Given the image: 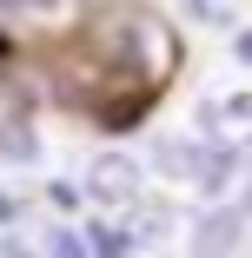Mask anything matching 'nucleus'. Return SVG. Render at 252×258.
<instances>
[{"label": "nucleus", "instance_id": "f257e3e1", "mask_svg": "<svg viewBox=\"0 0 252 258\" xmlns=\"http://www.w3.org/2000/svg\"><path fill=\"white\" fill-rule=\"evenodd\" d=\"M54 258H86V251H80V238H73V232H60V238H54Z\"/></svg>", "mask_w": 252, "mask_h": 258}]
</instances>
